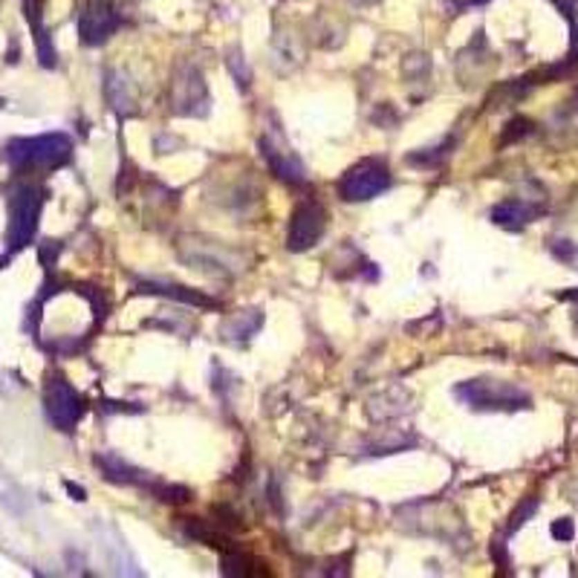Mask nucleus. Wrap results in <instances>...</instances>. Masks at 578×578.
I'll use <instances>...</instances> for the list:
<instances>
[{
	"label": "nucleus",
	"instance_id": "obj_1",
	"mask_svg": "<svg viewBox=\"0 0 578 578\" xmlns=\"http://www.w3.org/2000/svg\"><path fill=\"white\" fill-rule=\"evenodd\" d=\"M73 156V142L67 133H44L29 139H12L3 151V159L15 171H55L67 165Z\"/></svg>",
	"mask_w": 578,
	"mask_h": 578
},
{
	"label": "nucleus",
	"instance_id": "obj_2",
	"mask_svg": "<svg viewBox=\"0 0 578 578\" xmlns=\"http://www.w3.org/2000/svg\"><path fill=\"white\" fill-rule=\"evenodd\" d=\"M454 396L463 405H469L472 411H503V413H515V411H526L532 408V396L523 388L512 382H501V379H469L454 388Z\"/></svg>",
	"mask_w": 578,
	"mask_h": 578
},
{
	"label": "nucleus",
	"instance_id": "obj_3",
	"mask_svg": "<svg viewBox=\"0 0 578 578\" xmlns=\"http://www.w3.org/2000/svg\"><path fill=\"white\" fill-rule=\"evenodd\" d=\"M44 205V191L35 183H18L9 194V229H6V243L9 252H21L32 243L38 232V217Z\"/></svg>",
	"mask_w": 578,
	"mask_h": 578
},
{
	"label": "nucleus",
	"instance_id": "obj_4",
	"mask_svg": "<svg viewBox=\"0 0 578 578\" xmlns=\"http://www.w3.org/2000/svg\"><path fill=\"white\" fill-rule=\"evenodd\" d=\"M391 188V171L382 159H362L339 180V197L344 203H367Z\"/></svg>",
	"mask_w": 578,
	"mask_h": 578
},
{
	"label": "nucleus",
	"instance_id": "obj_5",
	"mask_svg": "<svg viewBox=\"0 0 578 578\" xmlns=\"http://www.w3.org/2000/svg\"><path fill=\"white\" fill-rule=\"evenodd\" d=\"M44 411H46V420H50L58 431H73L78 425V420L84 416L87 405L67 379L53 376L44 388Z\"/></svg>",
	"mask_w": 578,
	"mask_h": 578
},
{
	"label": "nucleus",
	"instance_id": "obj_6",
	"mask_svg": "<svg viewBox=\"0 0 578 578\" xmlns=\"http://www.w3.org/2000/svg\"><path fill=\"white\" fill-rule=\"evenodd\" d=\"M171 110L176 116H205L208 113V90L203 73L194 64H180L171 84Z\"/></svg>",
	"mask_w": 578,
	"mask_h": 578
},
{
	"label": "nucleus",
	"instance_id": "obj_7",
	"mask_svg": "<svg viewBox=\"0 0 578 578\" xmlns=\"http://www.w3.org/2000/svg\"><path fill=\"white\" fill-rule=\"evenodd\" d=\"M327 229V214L315 200H304L295 205L292 220H289L286 249L289 252H307L313 249Z\"/></svg>",
	"mask_w": 578,
	"mask_h": 578
},
{
	"label": "nucleus",
	"instance_id": "obj_8",
	"mask_svg": "<svg viewBox=\"0 0 578 578\" xmlns=\"http://www.w3.org/2000/svg\"><path fill=\"white\" fill-rule=\"evenodd\" d=\"M119 24L122 18L113 0H90L87 9L82 12V21H78V38L84 46H99L119 29Z\"/></svg>",
	"mask_w": 578,
	"mask_h": 578
},
{
	"label": "nucleus",
	"instance_id": "obj_9",
	"mask_svg": "<svg viewBox=\"0 0 578 578\" xmlns=\"http://www.w3.org/2000/svg\"><path fill=\"white\" fill-rule=\"evenodd\" d=\"M93 463L99 465L102 477L110 480V483L139 486V489H151V483H153V477H151L148 472L136 469V465H131L127 460H122V457H116V454H95Z\"/></svg>",
	"mask_w": 578,
	"mask_h": 578
},
{
	"label": "nucleus",
	"instance_id": "obj_10",
	"mask_svg": "<svg viewBox=\"0 0 578 578\" xmlns=\"http://www.w3.org/2000/svg\"><path fill=\"white\" fill-rule=\"evenodd\" d=\"M136 292L139 295H159V298H171V301H183V304H191V307H205V310H214L217 301L203 295L200 289H188V286H180V283H162V281H139L136 283Z\"/></svg>",
	"mask_w": 578,
	"mask_h": 578
},
{
	"label": "nucleus",
	"instance_id": "obj_11",
	"mask_svg": "<svg viewBox=\"0 0 578 578\" xmlns=\"http://www.w3.org/2000/svg\"><path fill=\"white\" fill-rule=\"evenodd\" d=\"M261 148H263V159L269 162L272 174L278 176V180L283 183H292V185H304L307 183V174H304V165H301V159L295 153H289V151H281L275 148L272 142H261Z\"/></svg>",
	"mask_w": 578,
	"mask_h": 578
},
{
	"label": "nucleus",
	"instance_id": "obj_12",
	"mask_svg": "<svg viewBox=\"0 0 578 578\" xmlns=\"http://www.w3.org/2000/svg\"><path fill=\"white\" fill-rule=\"evenodd\" d=\"M261 324H263V313L261 310H240V313H234L232 318H226L220 324V335L226 342H232V344H243V342H249L252 335L261 330Z\"/></svg>",
	"mask_w": 578,
	"mask_h": 578
},
{
	"label": "nucleus",
	"instance_id": "obj_13",
	"mask_svg": "<svg viewBox=\"0 0 578 578\" xmlns=\"http://www.w3.org/2000/svg\"><path fill=\"white\" fill-rule=\"evenodd\" d=\"M541 214V208H532L521 200H506L501 205L492 208V223L501 229H509V232H521L529 220H535Z\"/></svg>",
	"mask_w": 578,
	"mask_h": 578
},
{
	"label": "nucleus",
	"instance_id": "obj_14",
	"mask_svg": "<svg viewBox=\"0 0 578 578\" xmlns=\"http://www.w3.org/2000/svg\"><path fill=\"white\" fill-rule=\"evenodd\" d=\"M24 12H26V21L32 26V38H35V50H38V58L44 67H55V46L50 41V32L44 26V18H41V3L38 0H24Z\"/></svg>",
	"mask_w": 578,
	"mask_h": 578
},
{
	"label": "nucleus",
	"instance_id": "obj_15",
	"mask_svg": "<svg viewBox=\"0 0 578 578\" xmlns=\"http://www.w3.org/2000/svg\"><path fill=\"white\" fill-rule=\"evenodd\" d=\"M104 95H107L110 107H113L119 116H131V113H136V93H133L131 82H127L124 75H119V73H107V78H104Z\"/></svg>",
	"mask_w": 578,
	"mask_h": 578
},
{
	"label": "nucleus",
	"instance_id": "obj_16",
	"mask_svg": "<svg viewBox=\"0 0 578 578\" xmlns=\"http://www.w3.org/2000/svg\"><path fill=\"white\" fill-rule=\"evenodd\" d=\"M183 529L185 532L194 538V541H203V543H208V547H217V550H232V543H229V538L226 535H220V532H214V529H208L205 523H200L197 518H185V523H183Z\"/></svg>",
	"mask_w": 578,
	"mask_h": 578
},
{
	"label": "nucleus",
	"instance_id": "obj_17",
	"mask_svg": "<svg viewBox=\"0 0 578 578\" xmlns=\"http://www.w3.org/2000/svg\"><path fill=\"white\" fill-rule=\"evenodd\" d=\"M445 148H451V139L448 142H442L440 148H428V151H420V153H411L408 156V162L411 165H420V168H437L442 159L448 156V151Z\"/></svg>",
	"mask_w": 578,
	"mask_h": 578
},
{
	"label": "nucleus",
	"instance_id": "obj_18",
	"mask_svg": "<svg viewBox=\"0 0 578 578\" xmlns=\"http://www.w3.org/2000/svg\"><path fill=\"white\" fill-rule=\"evenodd\" d=\"M249 564H252V561L246 555H240L234 550H226V552H223V558H220V572L223 575H252Z\"/></svg>",
	"mask_w": 578,
	"mask_h": 578
},
{
	"label": "nucleus",
	"instance_id": "obj_19",
	"mask_svg": "<svg viewBox=\"0 0 578 578\" xmlns=\"http://www.w3.org/2000/svg\"><path fill=\"white\" fill-rule=\"evenodd\" d=\"M151 492H153V497L156 501H165V503H185L188 497H191V492L185 489V486H162V483H151Z\"/></svg>",
	"mask_w": 578,
	"mask_h": 578
},
{
	"label": "nucleus",
	"instance_id": "obj_20",
	"mask_svg": "<svg viewBox=\"0 0 578 578\" xmlns=\"http://www.w3.org/2000/svg\"><path fill=\"white\" fill-rule=\"evenodd\" d=\"M535 509H538V501H535V497H526V501L515 509V515L509 518V526H506V529H509V532H515L518 526H523L529 518H532V512H535Z\"/></svg>",
	"mask_w": 578,
	"mask_h": 578
},
{
	"label": "nucleus",
	"instance_id": "obj_21",
	"mask_svg": "<svg viewBox=\"0 0 578 578\" xmlns=\"http://www.w3.org/2000/svg\"><path fill=\"white\" fill-rule=\"evenodd\" d=\"M529 133H532V122H529V119H515V122H509V127H506L503 144H506V142H515V139H521V136H529Z\"/></svg>",
	"mask_w": 578,
	"mask_h": 578
},
{
	"label": "nucleus",
	"instance_id": "obj_22",
	"mask_svg": "<svg viewBox=\"0 0 578 578\" xmlns=\"http://www.w3.org/2000/svg\"><path fill=\"white\" fill-rule=\"evenodd\" d=\"M61 252V243H55V240H44V243L38 246V254H41V263L46 266V269H53V263H55V254Z\"/></svg>",
	"mask_w": 578,
	"mask_h": 578
},
{
	"label": "nucleus",
	"instance_id": "obj_23",
	"mask_svg": "<svg viewBox=\"0 0 578 578\" xmlns=\"http://www.w3.org/2000/svg\"><path fill=\"white\" fill-rule=\"evenodd\" d=\"M572 535H575V526H572L570 518H561V521L552 523V538L555 541H572Z\"/></svg>",
	"mask_w": 578,
	"mask_h": 578
},
{
	"label": "nucleus",
	"instance_id": "obj_24",
	"mask_svg": "<svg viewBox=\"0 0 578 578\" xmlns=\"http://www.w3.org/2000/svg\"><path fill=\"white\" fill-rule=\"evenodd\" d=\"M104 411H124V413H136V411H142L139 405H127V402H104Z\"/></svg>",
	"mask_w": 578,
	"mask_h": 578
},
{
	"label": "nucleus",
	"instance_id": "obj_25",
	"mask_svg": "<svg viewBox=\"0 0 578 578\" xmlns=\"http://www.w3.org/2000/svg\"><path fill=\"white\" fill-rule=\"evenodd\" d=\"M64 486H67V492L73 494V501H84V497H87V492H84L82 486H75V483H70V480H67V483H64Z\"/></svg>",
	"mask_w": 578,
	"mask_h": 578
},
{
	"label": "nucleus",
	"instance_id": "obj_26",
	"mask_svg": "<svg viewBox=\"0 0 578 578\" xmlns=\"http://www.w3.org/2000/svg\"><path fill=\"white\" fill-rule=\"evenodd\" d=\"M564 298H570V301H578V289H570V292H564Z\"/></svg>",
	"mask_w": 578,
	"mask_h": 578
},
{
	"label": "nucleus",
	"instance_id": "obj_27",
	"mask_svg": "<svg viewBox=\"0 0 578 578\" xmlns=\"http://www.w3.org/2000/svg\"><path fill=\"white\" fill-rule=\"evenodd\" d=\"M3 263H9V254H6V258H0V269H3Z\"/></svg>",
	"mask_w": 578,
	"mask_h": 578
},
{
	"label": "nucleus",
	"instance_id": "obj_28",
	"mask_svg": "<svg viewBox=\"0 0 578 578\" xmlns=\"http://www.w3.org/2000/svg\"><path fill=\"white\" fill-rule=\"evenodd\" d=\"M575 324H578V315H575Z\"/></svg>",
	"mask_w": 578,
	"mask_h": 578
}]
</instances>
